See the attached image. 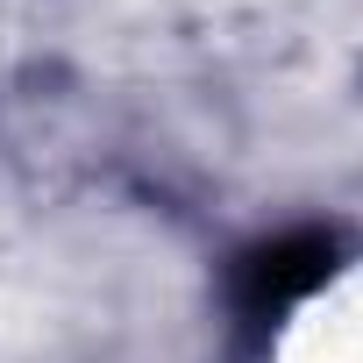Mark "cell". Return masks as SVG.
<instances>
[{
  "label": "cell",
  "instance_id": "obj_1",
  "mask_svg": "<svg viewBox=\"0 0 363 363\" xmlns=\"http://www.w3.org/2000/svg\"><path fill=\"white\" fill-rule=\"evenodd\" d=\"M328 278H335V242L313 235V228H299V235L257 242V250L242 257V271H235V299H242L250 320H278V313H292L299 299H313Z\"/></svg>",
  "mask_w": 363,
  "mask_h": 363
}]
</instances>
